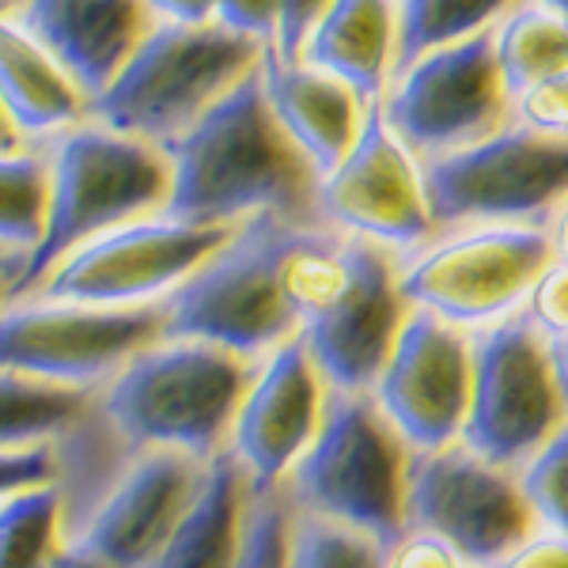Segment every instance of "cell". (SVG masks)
<instances>
[{
	"instance_id": "obj_1",
	"label": "cell",
	"mask_w": 568,
	"mask_h": 568,
	"mask_svg": "<svg viewBox=\"0 0 568 568\" xmlns=\"http://www.w3.org/2000/svg\"><path fill=\"white\" fill-rule=\"evenodd\" d=\"M163 155L171 163L163 216L179 224L240 227L265 213L318 224V175L281 130L258 69L246 72L186 133L163 144Z\"/></svg>"
},
{
	"instance_id": "obj_2",
	"label": "cell",
	"mask_w": 568,
	"mask_h": 568,
	"mask_svg": "<svg viewBox=\"0 0 568 568\" xmlns=\"http://www.w3.org/2000/svg\"><path fill=\"white\" fill-rule=\"evenodd\" d=\"M251 375V361L220 345L160 337L95 394V409L125 455L175 452L213 463L227 452Z\"/></svg>"
},
{
	"instance_id": "obj_3",
	"label": "cell",
	"mask_w": 568,
	"mask_h": 568,
	"mask_svg": "<svg viewBox=\"0 0 568 568\" xmlns=\"http://www.w3.org/2000/svg\"><path fill=\"white\" fill-rule=\"evenodd\" d=\"M45 168V232L42 243L23 258L8 300L31 296L53 265H61L84 243L133 220L160 216L171 194V163L163 149L95 122H80L53 136Z\"/></svg>"
},
{
	"instance_id": "obj_4",
	"label": "cell",
	"mask_w": 568,
	"mask_h": 568,
	"mask_svg": "<svg viewBox=\"0 0 568 568\" xmlns=\"http://www.w3.org/2000/svg\"><path fill=\"white\" fill-rule=\"evenodd\" d=\"M414 447L372 394H329L311 452L284 481L300 516L342 524L387 549L406 535V481Z\"/></svg>"
},
{
	"instance_id": "obj_5",
	"label": "cell",
	"mask_w": 568,
	"mask_h": 568,
	"mask_svg": "<svg viewBox=\"0 0 568 568\" xmlns=\"http://www.w3.org/2000/svg\"><path fill=\"white\" fill-rule=\"evenodd\" d=\"M262 50V42L220 23H160L144 34L103 95L88 103V122L163 149L246 72L258 69Z\"/></svg>"
},
{
	"instance_id": "obj_6",
	"label": "cell",
	"mask_w": 568,
	"mask_h": 568,
	"mask_svg": "<svg viewBox=\"0 0 568 568\" xmlns=\"http://www.w3.org/2000/svg\"><path fill=\"white\" fill-rule=\"evenodd\" d=\"M292 232L284 216H254L163 304L168 337L220 345L258 364L284 342L300 337V323L281 292V251Z\"/></svg>"
},
{
	"instance_id": "obj_7",
	"label": "cell",
	"mask_w": 568,
	"mask_h": 568,
	"mask_svg": "<svg viewBox=\"0 0 568 568\" xmlns=\"http://www.w3.org/2000/svg\"><path fill=\"white\" fill-rule=\"evenodd\" d=\"M549 265L554 246L538 224L459 227L398 258V288L414 311L478 334L519 315Z\"/></svg>"
},
{
	"instance_id": "obj_8",
	"label": "cell",
	"mask_w": 568,
	"mask_h": 568,
	"mask_svg": "<svg viewBox=\"0 0 568 568\" xmlns=\"http://www.w3.org/2000/svg\"><path fill=\"white\" fill-rule=\"evenodd\" d=\"M436 232L481 224L546 227L568 201V141L508 122L485 141L425 160Z\"/></svg>"
},
{
	"instance_id": "obj_9",
	"label": "cell",
	"mask_w": 568,
	"mask_h": 568,
	"mask_svg": "<svg viewBox=\"0 0 568 568\" xmlns=\"http://www.w3.org/2000/svg\"><path fill=\"white\" fill-rule=\"evenodd\" d=\"M160 337H168L163 304L118 311L23 296L0 307V368L99 394Z\"/></svg>"
},
{
	"instance_id": "obj_10",
	"label": "cell",
	"mask_w": 568,
	"mask_h": 568,
	"mask_svg": "<svg viewBox=\"0 0 568 568\" xmlns=\"http://www.w3.org/2000/svg\"><path fill=\"white\" fill-rule=\"evenodd\" d=\"M568 420L549 342L519 315L474 334V390L463 444L481 459L519 470Z\"/></svg>"
},
{
	"instance_id": "obj_11",
	"label": "cell",
	"mask_w": 568,
	"mask_h": 568,
	"mask_svg": "<svg viewBox=\"0 0 568 568\" xmlns=\"http://www.w3.org/2000/svg\"><path fill=\"white\" fill-rule=\"evenodd\" d=\"M235 227H194L144 216L99 235L53 265L31 296L88 307H160L205 265Z\"/></svg>"
},
{
	"instance_id": "obj_12",
	"label": "cell",
	"mask_w": 568,
	"mask_h": 568,
	"mask_svg": "<svg viewBox=\"0 0 568 568\" xmlns=\"http://www.w3.org/2000/svg\"><path fill=\"white\" fill-rule=\"evenodd\" d=\"M406 530H428L474 568H497L538 530L519 474L463 444L414 452L406 481Z\"/></svg>"
},
{
	"instance_id": "obj_13",
	"label": "cell",
	"mask_w": 568,
	"mask_h": 568,
	"mask_svg": "<svg viewBox=\"0 0 568 568\" xmlns=\"http://www.w3.org/2000/svg\"><path fill=\"white\" fill-rule=\"evenodd\" d=\"M383 114L420 163L504 130L511 122V95L497 65V34L481 31L398 72L383 95Z\"/></svg>"
},
{
	"instance_id": "obj_14",
	"label": "cell",
	"mask_w": 568,
	"mask_h": 568,
	"mask_svg": "<svg viewBox=\"0 0 568 568\" xmlns=\"http://www.w3.org/2000/svg\"><path fill=\"white\" fill-rule=\"evenodd\" d=\"M315 216L329 232L375 243L398 258L439 235L425 194V163L390 130L383 103H372L349 155L318 179Z\"/></svg>"
},
{
	"instance_id": "obj_15",
	"label": "cell",
	"mask_w": 568,
	"mask_h": 568,
	"mask_svg": "<svg viewBox=\"0 0 568 568\" xmlns=\"http://www.w3.org/2000/svg\"><path fill=\"white\" fill-rule=\"evenodd\" d=\"M474 390V334L409 311L372 398L414 452L459 444Z\"/></svg>"
},
{
	"instance_id": "obj_16",
	"label": "cell",
	"mask_w": 568,
	"mask_h": 568,
	"mask_svg": "<svg viewBox=\"0 0 568 568\" xmlns=\"http://www.w3.org/2000/svg\"><path fill=\"white\" fill-rule=\"evenodd\" d=\"M329 390L300 337L254 364L246 394L227 436V459L254 493L284 489L288 474L311 452L326 420Z\"/></svg>"
},
{
	"instance_id": "obj_17",
	"label": "cell",
	"mask_w": 568,
	"mask_h": 568,
	"mask_svg": "<svg viewBox=\"0 0 568 568\" xmlns=\"http://www.w3.org/2000/svg\"><path fill=\"white\" fill-rule=\"evenodd\" d=\"M349 273L345 296L300 329V342L334 394H372L414 307L398 288V254L349 240Z\"/></svg>"
},
{
	"instance_id": "obj_18",
	"label": "cell",
	"mask_w": 568,
	"mask_h": 568,
	"mask_svg": "<svg viewBox=\"0 0 568 568\" xmlns=\"http://www.w3.org/2000/svg\"><path fill=\"white\" fill-rule=\"evenodd\" d=\"M209 463L175 452L130 455L69 542L114 568H149L194 508Z\"/></svg>"
},
{
	"instance_id": "obj_19",
	"label": "cell",
	"mask_w": 568,
	"mask_h": 568,
	"mask_svg": "<svg viewBox=\"0 0 568 568\" xmlns=\"http://www.w3.org/2000/svg\"><path fill=\"white\" fill-rule=\"evenodd\" d=\"M144 16V0H23L16 23L42 42L91 103L152 31Z\"/></svg>"
},
{
	"instance_id": "obj_20",
	"label": "cell",
	"mask_w": 568,
	"mask_h": 568,
	"mask_svg": "<svg viewBox=\"0 0 568 568\" xmlns=\"http://www.w3.org/2000/svg\"><path fill=\"white\" fill-rule=\"evenodd\" d=\"M258 72L281 130L304 152L311 171L326 179L349 155L372 106L329 72L311 69L304 61H296V65L281 61L273 45L262 50Z\"/></svg>"
},
{
	"instance_id": "obj_21",
	"label": "cell",
	"mask_w": 568,
	"mask_h": 568,
	"mask_svg": "<svg viewBox=\"0 0 568 568\" xmlns=\"http://www.w3.org/2000/svg\"><path fill=\"white\" fill-rule=\"evenodd\" d=\"M398 50V20L390 0H329L311 31L304 65L349 84L364 103H383Z\"/></svg>"
},
{
	"instance_id": "obj_22",
	"label": "cell",
	"mask_w": 568,
	"mask_h": 568,
	"mask_svg": "<svg viewBox=\"0 0 568 568\" xmlns=\"http://www.w3.org/2000/svg\"><path fill=\"white\" fill-rule=\"evenodd\" d=\"M0 110L16 133L45 141L88 122V99L16 20L0 16Z\"/></svg>"
},
{
	"instance_id": "obj_23",
	"label": "cell",
	"mask_w": 568,
	"mask_h": 568,
	"mask_svg": "<svg viewBox=\"0 0 568 568\" xmlns=\"http://www.w3.org/2000/svg\"><path fill=\"white\" fill-rule=\"evenodd\" d=\"M246 497H251V485L240 466L227 455L213 459L194 508L186 511V519L152 557L149 568H235Z\"/></svg>"
},
{
	"instance_id": "obj_24",
	"label": "cell",
	"mask_w": 568,
	"mask_h": 568,
	"mask_svg": "<svg viewBox=\"0 0 568 568\" xmlns=\"http://www.w3.org/2000/svg\"><path fill=\"white\" fill-rule=\"evenodd\" d=\"M277 273L284 300L304 329L323 318L349 288V240L323 224H292Z\"/></svg>"
},
{
	"instance_id": "obj_25",
	"label": "cell",
	"mask_w": 568,
	"mask_h": 568,
	"mask_svg": "<svg viewBox=\"0 0 568 568\" xmlns=\"http://www.w3.org/2000/svg\"><path fill=\"white\" fill-rule=\"evenodd\" d=\"M91 406H95V394L53 387V383L0 368V452L53 444Z\"/></svg>"
},
{
	"instance_id": "obj_26",
	"label": "cell",
	"mask_w": 568,
	"mask_h": 568,
	"mask_svg": "<svg viewBox=\"0 0 568 568\" xmlns=\"http://www.w3.org/2000/svg\"><path fill=\"white\" fill-rule=\"evenodd\" d=\"M493 34H497V65L511 99L568 69V20L554 8H516Z\"/></svg>"
},
{
	"instance_id": "obj_27",
	"label": "cell",
	"mask_w": 568,
	"mask_h": 568,
	"mask_svg": "<svg viewBox=\"0 0 568 568\" xmlns=\"http://www.w3.org/2000/svg\"><path fill=\"white\" fill-rule=\"evenodd\" d=\"M511 0H402L394 69L406 72L420 58L489 31V23Z\"/></svg>"
},
{
	"instance_id": "obj_28",
	"label": "cell",
	"mask_w": 568,
	"mask_h": 568,
	"mask_svg": "<svg viewBox=\"0 0 568 568\" xmlns=\"http://www.w3.org/2000/svg\"><path fill=\"white\" fill-rule=\"evenodd\" d=\"M45 201H50V168L39 152H0V258L23 265L42 243Z\"/></svg>"
},
{
	"instance_id": "obj_29",
	"label": "cell",
	"mask_w": 568,
	"mask_h": 568,
	"mask_svg": "<svg viewBox=\"0 0 568 568\" xmlns=\"http://www.w3.org/2000/svg\"><path fill=\"white\" fill-rule=\"evenodd\" d=\"M65 497L58 485L23 493L0 508V568H50L65 535Z\"/></svg>"
},
{
	"instance_id": "obj_30",
	"label": "cell",
	"mask_w": 568,
	"mask_h": 568,
	"mask_svg": "<svg viewBox=\"0 0 568 568\" xmlns=\"http://www.w3.org/2000/svg\"><path fill=\"white\" fill-rule=\"evenodd\" d=\"M288 568H383V546L342 524L292 511Z\"/></svg>"
},
{
	"instance_id": "obj_31",
	"label": "cell",
	"mask_w": 568,
	"mask_h": 568,
	"mask_svg": "<svg viewBox=\"0 0 568 568\" xmlns=\"http://www.w3.org/2000/svg\"><path fill=\"white\" fill-rule=\"evenodd\" d=\"M516 474L535 524L568 535V420Z\"/></svg>"
},
{
	"instance_id": "obj_32",
	"label": "cell",
	"mask_w": 568,
	"mask_h": 568,
	"mask_svg": "<svg viewBox=\"0 0 568 568\" xmlns=\"http://www.w3.org/2000/svg\"><path fill=\"white\" fill-rule=\"evenodd\" d=\"M288 530L292 504L281 489L254 493L246 497L243 538L235 568H288Z\"/></svg>"
},
{
	"instance_id": "obj_33",
	"label": "cell",
	"mask_w": 568,
	"mask_h": 568,
	"mask_svg": "<svg viewBox=\"0 0 568 568\" xmlns=\"http://www.w3.org/2000/svg\"><path fill=\"white\" fill-rule=\"evenodd\" d=\"M511 122L527 125L535 133L557 136V141H568V69L538 80L535 88L511 99Z\"/></svg>"
},
{
	"instance_id": "obj_34",
	"label": "cell",
	"mask_w": 568,
	"mask_h": 568,
	"mask_svg": "<svg viewBox=\"0 0 568 568\" xmlns=\"http://www.w3.org/2000/svg\"><path fill=\"white\" fill-rule=\"evenodd\" d=\"M58 485V452L53 444L39 447H12L0 452V508L23 493Z\"/></svg>"
},
{
	"instance_id": "obj_35",
	"label": "cell",
	"mask_w": 568,
	"mask_h": 568,
	"mask_svg": "<svg viewBox=\"0 0 568 568\" xmlns=\"http://www.w3.org/2000/svg\"><path fill=\"white\" fill-rule=\"evenodd\" d=\"M524 315L530 318V326L546 337H565L568 334V265L554 262L542 277L530 288Z\"/></svg>"
},
{
	"instance_id": "obj_36",
	"label": "cell",
	"mask_w": 568,
	"mask_h": 568,
	"mask_svg": "<svg viewBox=\"0 0 568 568\" xmlns=\"http://www.w3.org/2000/svg\"><path fill=\"white\" fill-rule=\"evenodd\" d=\"M326 8L329 0H277V39H273V50H277L281 61H288V65L304 61L307 39L326 16Z\"/></svg>"
},
{
	"instance_id": "obj_37",
	"label": "cell",
	"mask_w": 568,
	"mask_h": 568,
	"mask_svg": "<svg viewBox=\"0 0 568 568\" xmlns=\"http://www.w3.org/2000/svg\"><path fill=\"white\" fill-rule=\"evenodd\" d=\"M383 568H466L463 554L428 530H406L383 549Z\"/></svg>"
},
{
	"instance_id": "obj_38",
	"label": "cell",
	"mask_w": 568,
	"mask_h": 568,
	"mask_svg": "<svg viewBox=\"0 0 568 568\" xmlns=\"http://www.w3.org/2000/svg\"><path fill=\"white\" fill-rule=\"evenodd\" d=\"M216 23L262 45H273L277 39V0H216Z\"/></svg>"
},
{
	"instance_id": "obj_39",
	"label": "cell",
	"mask_w": 568,
	"mask_h": 568,
	"mask_svg": "<svg viewBox=\"0 0 568 568\" xmlns=\"http://www.w3.org/2000/svg\"><path fill=\"white\" fill-rule=\"evenodd\" d=\"M497 568H568V535L538 527L527 542H519Z\"/></svg>"
},
{
	"instance_id": "obj_40",
	"label": "cell",
	"mask_w": 568,
	"mask_h": 568,
	"mask_svg": "<svg viewBox=\"0 0 568 568\" xmlns=\"http://www.w3.org/2000/svg\"><path fill=\"white\" fill-rule=\"evenodd\" d=\"M144 8L160 16L163 23L182 27H205L216 16V0H144Z\"/></svg>"
},
{
	"instance_id": "obj_41",
	"label": "cell",
	"mask_w": 568,
	"mask_h": 568,
	"mask_svg": "<svg viewBox=\"0 0 568 568\" xmlns=\"http://www.w3.org/2000/svg\"><path fill=\"white\" fill-rule=\"evenodd\" d=\"M50 568H114V565H106L103 557H95L91 549L84 546H77V542H65L61 546V554L53 557V565Z\"/></svg>"
},
{
	"instance_id": "obj_42",
	"label": "cell",
	"mask_w": 568,
	"mask_h": 568,
	"mask_svg": "<svg viewBox=\"0 0 568 568\" xmlns=\"http://www.w3.org/2000/svg\"><path fill=\"white\" fill-rule=\"evenodd\" d=\"M549 232V246H554V262L568 265V201L554 213V220L546 224Z\"/></svg>"
},
{
	"instance_id": "obj_43",
	"label": "cell",
	"mask_w": 568,
	"mask_h": 568,
	"mask_svg": "<svg viewBox=\"0 0 568 568\" xmlns=\"http://www.w3.org/2000/svg\"><path fill=\"white\" fill-rule=\"evenodd\" d=\"M549 364H554L557 387H561L568 402V334L565 337H549Z\"/></svg>"
},
{
	"instance_id": "obj_44",
	"label": "cell",
	"mask_w": 568,
	"mask_h": 568,
	"mask_svg": "<svg viewBox=\"0 0 568 568\" xmlns=\"http://www.w3.org/2000/svg\"><path fill=\"white\" fill-rule=\"evenodd\" d=\"M23 149V136L16 133V125L8 122V114L0 110V152H20Z\"/></svg>"
},
{
	"instance_id": "obj_45",
	"label": "cell",
	"mask_w": 568,
	"mask_h": 568,
	"mask_svg": "<svg viewBox=\"0 0 568 568\" xmlns=\"http://www.w3.org/2000/svg\"><path fill=\"white\" fill-rule=\"evenodd\" d=\"M16 273H20V265H0V307H4V304H8V296H12Z\"/></svg>"
},
{
	"instance_id": "obj_46",
	"label": "cell",
	"mask_w": 568,
	"mask_h": 568,
	"mask_svg": "<svg viewBox=\"0 0 568 568\" xmlns=\"http://www.w3.org/2000/svg\"><path fill=\"white\" fill-rule=\"evenodd\" d=\"M542 4H546V8H554L557 16H565V20H568V0H542Z\"/></svg>"
},
{
	"instance_id": "obj_47",
	"label": "cell",
	"mask_w": 568,
	"mask_h": 568,
	"mask_svg": "<svg viewBox=\"0 0 568 568\" xmlns=\"http://www.w3.org/2000/svg\"><path fill=\"white\" fill-rule=\"evenodd\" d=\"M16 4H23V0H0V16H4L8 8H16Z\"/></svg>"
},
{
	"instance_id": "obj_48",
	"label": "cell",
	"mask_w": 568,
	"mask_h": 568,
	"mask_svg": "<svg viewBox=\"0 0 568 568\" xmlns=\"http://www.w3.org/2000/svg\"><path fill=\"white\" fill-rule=\"evenodd\" d=\"M0 265H4V258H0Z\"/></svg>"
},
{
	"instance_id": "obj_49",
	"label": "cell",
	"mask_w": 568,
	"mask_h": 568,
	"mask_svg": "<svg viewBox=\"0 0 568 568\" xmlns=\"http://www.w3.org/2000/svg\"><path fill=\"white\" fill-rule=\"evenodd\" d=\"M466 568H474V565H466Z\"/></svg>"
}]
</instances>
